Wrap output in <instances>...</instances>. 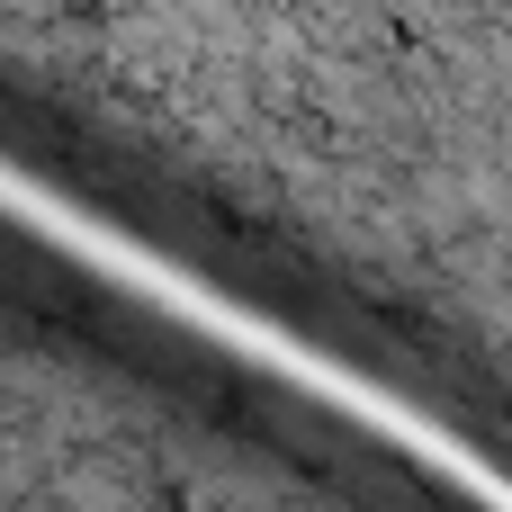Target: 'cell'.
Returning a JSON list of instances; mask_svg holds the SVG:
<instances>
[{
    "mask_svg": "<svg viewBox=\"0 0 512 512\" xmlns=\"http://www.w3.org/2000/svg\"><path fill=\"white\" fill-rule=\"evenodd\" d=\"M153 9H162V0H153ZM153 9H144V18H153ZM144 18H135V27H144ZM135 27H126V36H135ZM126 36H117V45H126ZM117 45H108V54H117ZM108 54H99V63H108ZM99 63H90V72H99ZM90 72H81V81H90ZM81 81H72V90H81ZM72 90H63V99H72ZM63 99H54V108H63Z\"/></svg>",
    "mask_w": 512,
    "mask_h": 512,
    "instance_id": "6da1fadb",
    "label": "cell"
}]
</instances>
